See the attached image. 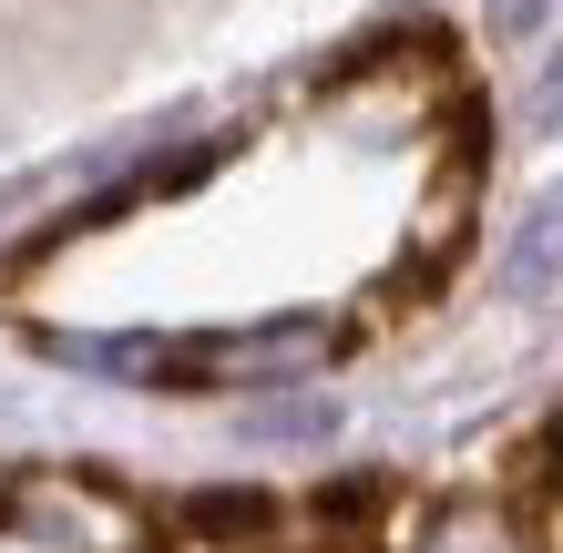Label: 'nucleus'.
<instances>
[{
    "mask_svg": "<svg viewBox=\"0 0 563 553\" xmlns=\"http://www.w3.org/2000/svg\"><path fill=\"white\" fill-rule=\"evenodd\" d=\"M410 553H533L512 523V502H492V493H451V502H430L420 512V543Z\"/></svg>",
    "mask_w": 563,
    "mask_h": 553,
    "instance_id": "3",
    "label": "nucleus"
},
{
    "mask_svg": "<svg viewBox=\"0 0 563 553\" xmlns=\"http://www.w3.org/2000/svg\"><path fill=\"white\" fill-rule=\"evenodd\" d=\"M553 462H563V420H553Z\"/></svg>",
    "mask_w": 563,
    "mask_h": 553,
    "instance_id": "6",
    "label": "nucleus"
},
{
    "mask_svg": "<svg viewBox=\"0 0 563 553\" xmlns=\"http://www.w3.org/2000/svg\"><path fill=\"white\" fill-rule=\"evenodd\" d=\"M328 360V318H267V329H225V339H185L175 369L195 389H236V379H318Z\"/></svg>",
    "mask_w": 563,
    "mask_h": 553,
    "instance_id": "2",
    "label": "nucleus"
},
{
    "mask_svg": "<svg viewBox=\"0 0 563 553\" xmlns=\"http://www.w3.org/2000/svg\"><path fill=\"white\" fill-rule=\"evenodd\" d=\"M0 523L21 543H62V553H154V512L82 462H21L0 482Z\"/></svg>",
    "mask_w": 563,
    "mask_h": 553,
    "instance_id": "1",
    "label": "nucleus"
},
{
    "mask_svg": "<svg viewBox=\"0 0 563 553\" xmlns=\"http://www.w3.org/2000/svg\"><path fill=\"white\" fill-rule=\"evenodd\" d=\"M533 123H563V73H543V82H533Z\"/></svg>",
    "mask_w": 563,
    "mask_h": 553,
    "instance_id": "5",
    "label": "nucleus"
},
{
    "mask_svg": "<svg viewBox=\"0 0 563 553\" xmlns=\"http://www.w3.org/2000/svg\"><path fill=\"white\" fill-rule=\"evenodd\" d=\"M553 267H563V195L533 206V236H522V256H512V287H543Z\"/></svg>",
    "mask_w": 563,
    "mask_h": 553,
    "instance_id": "4",
    "label": "nucleus"
}]
</instances>
